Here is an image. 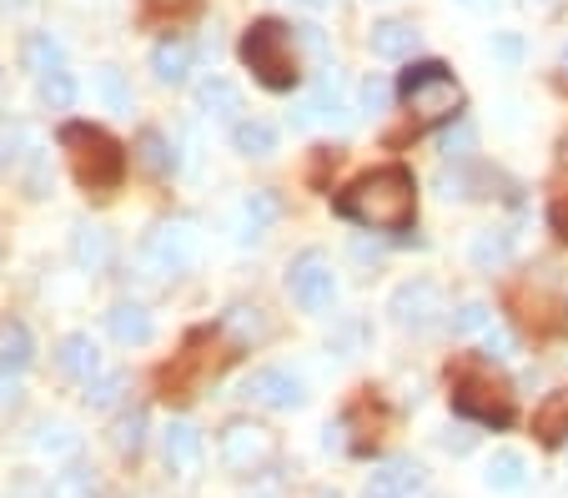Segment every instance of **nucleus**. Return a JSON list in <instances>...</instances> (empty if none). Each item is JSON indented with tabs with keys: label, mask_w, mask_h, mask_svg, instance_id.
I'll return each instance as SVG.
<instances>
[{
	"label": "nucleus",
	"mask_w": 568,
	"mask_h": 498,
	"mask_svg": "<svg viewBox=\"0 0 568 498\" xmlns=\"http://www.w3.org/2000/svg\"><path fill=\"white\" fill-rule=\"evenodd\" d=\"M468 6H494V0H468Z\"/></svg>",
	"instance_id": "obj_46"
},
{
	"label": "nucleus",
	"mask_w": 568,
	"mask_h": 498,
	"mask_svg": "<svg viewBox=\"0 0 568 498\" xmlns=\"http://www.w3.org/2000/svg\"><path fill=\"white\" fill-rule=\"evenodd\" d=\"M0 368L16 373V378L31 368V333H26V323H0Z\"/></svg>",
	"instance_id": "obj_23"
},
{
	"label": "nucleus",
	"mask_w": 568,
	"mask_h": 498,
	"mask_svg": "<svg viewBox=\"0 0 568 498\" xmlns=\"http://www.w3.org/2000/svg\"><path fill=\"white\" fill-rule=\"evenodd\" d=\"M277 217V202H272L267 192H257V196H247V206H242V217H236V242H257L262 237V227Z\"/></svg>",
	"instance_id": "obj_25"
},
{
	"label": "nucleus",
	"mask_w": 568,
	"mask_h": 498,
	"mask_svg": "<svg viewBox=\"0 0 568 498\" xmlns=\"http://www.w3.org/2000/svg\"><path fill=\"white\" fill-rule=\"evenodd\" d=\"M548 227H554L558 242H568V196H558V202L548 206Z\"/></svg>",
	"instance_id": "obj_41"
},
{
	"label": "nucleus",
	"mask_w": 568,
	"mask_h": 498,
	"mask_svg": "<svg viewBox=\"0 0 568 498\" xmlns=\"http://www.w3.org/2000/svg\"><path fill=\"white\" fill-rule=\"evenodd\" d=\"M232 146L242 156H272L277 152V131L267 121H236L232 126Z\"/></svg>",
	"instance_id": "obj_24"
},
{
	"label": "nucleus",
	"mask_w": 568,
	"mask_h": 498,
	"mask_svg": "<svg viewBox=\"0 0 568 498\" xmlns=\"http://www.w3.org/2000/svg\"><path fill=\"white\" fill-rule=\"evenodd\" d=\"M297 6H307V11H327L333 0H297Z\"/></svg>",
	"instance_id": "obj_43"
},
{
	"label": "nucleus",
	"mask_w": 568,
	"mask_h": 498,
	"mask_svg": "<svg viewBox=\"0 0 568 498\" xmlns=\"http://www.w3.org/2000/svg\"><path fill=\"white\" fill-rule=\"evenodd\" d=\"M468 146H473V126H468V121H463L458 131H448V136H443V156H468Z\"/></svg>",
	"instance_id": "obj_40"
},
{
	"label": "nucleus",
	"mask_w": 568,
	"mask_h": 498,
	"mask_svg": "<svg viewBox=\"0 0 568 498\" xmlns=\"http://www.w3.org/2000/svg\"><path fill=\"white\" fill-rule=\"evenodd\" d=\"M387 313H393L397 327H428L433 317L443 313V287L433 277H408V282H397L393 297H387Z\"/></svg>",
	"instance_id": "obj_9"
},
{
	"label": "nucleus",
	"mask_w": 568,
	"mask_h": 498,
	"mask_svg": "<svg viewBox=\"0 0 568 498\" xmlns=\"http://www.w3.org/2000/svg\"><path fill=\"white\" fill-rule=\"evenodd\" d=\"M222 333H232L236 347H252L267 337V317H262V307H247V303H236L222 313Z\"/></svg>",
	"instance_id": "obj_21"
},
{
	"label": "nucleus",
	"mask_w": 568,
	"mask_h": 498,
	"mask_svg": "<svg viewBox=\"0 0 568 498\" xmlns=\"http://www.w3.org/2000/svg\"><path fill=\"white\" fill-rule=\"evenodd\" d=\"M242 61L267 91H297L302 87V55H297V26L282 21H252L242 35Z\"/></svg>",
	"instance_id": "obj_3"
},
{
	"label": "nucleus",
	"mask_w": 568,
	"mask_h": 498,
	"mask_svg": "<svg viewBox=\"0 0 568 498\" xmlns=\"http://www.w3.org/2000/svg\"><path fill=\"white\" fill-rule=\"evenodd\" d=\"M367 45H373V55H383V61H403V55H413V45H418V31H413L408 21H377L373 31H367Z\"/></svg>",
	"instance_id": "obj_17"
},
{
	"label": "nucleus",
	"mask_w": 568,
	"mask_h": 498,
	"mask_svg": "<svg viewBox=\"0 0 568 498\" xmlns=\"http://www.w3.org/2000/svg\"><path fill=\"white\" fill-rule=\"evenodd\" d=\"M508 252H514L508 232H478V237H473V262H478V267H504Z\"/></svg>",
	"instance_id": "obj_30"
},
{
	"label": "nucleus",
	"mask_w": 568,
	"mask_h": 498,
	"mask_svg": "<svg viewBox=\"0 0 568 498\" xmlns=\"http://www.w3.org/2000/svg\"><path fill=\"white\" fill-rule=\"evenodd\" d=\"M146 262L161 272V277H176V272H186L196 262V227L182 217L172 222H156V227L146 232Z\"/></svg>",
	"instance_id": "obj_8"
},
{
	"label": "nucleus",
	"mask_w": 568,
	"mask_h": 498,
	"mask_svg": "<svg viewBox=\"0 0 568 498\" xmlns=\"http://www.w3.org/2000/svg\"><path fill=\"white\" fill-rule=\"evenodd\" d=\"M242 398H252L257 408H277V413H292V408H302V378L297 373H287V368H257V373H247L242 378Z\"/></svg>",
	"instance_id": "obj_10"
},
{
	"label": "nucleus",
	"mask_w": 568,
	"mask_h": 498,
	"mask_svg": "<svg viewBox=\"0 0 568 498\" xmlns=\"http://www.w3.org/2000/svg\"><path fill=\"white\" fill-rule=\"evenodd\" d=\"M483 484L494 488V494H518V488L528 484L524 454H514V448H498V454L488 458V468H483Z\"/></svg>",
	"instance_id": "obj_18"
},
{
	"label": "nucleus",
	"mask_w": 568,
	"mask_h": 498,
	"mask_svg": "<svg viewBox=\"0 0 568 498\" xmlns=\"http://www.w3.org/2000/svg\"><path fill=\"white\" fill-rule=\"evenodd\" d=\"M26 0H0V11H21Z\"/></svg>",
	"instance_id": "obj_44"
},
{
	"label": "nucleus",
	"mask_w": 568,
	"mask_h": 498,
	"mask_svg": "<svg viewBox=\"0 0 568 498\" xmlns=\"http://www.w3.org/2000/svg\"><path fill=\"white\" fill-rule=\"evenodd\" d=\"M161 448H166V468H176V474H196V464H202V434H196V423H186V418L166 423Z\"/></svg>",
	"instance_id": "obj_13"
},
{
	"label": "nucleus",
	"mask_w": 568,
	"mask_h": 498,
	"mask_svg": "<svg viewBox=\"0 0 568 498\" xmlns=\"http://www.w3.org/2000/svg\"><path fill=\"white\" fill-rule=\"evenodd\" d=\"M97 91L111 111H131V87H126V77H121L116 65H101L97 71Z\"/></svg>",
	"instance_id": "obj_31"
},
{
	"label": "nucleus",
	"mask_w": 568,
	"mask_h": 498,
	"mask_svg": "<svg viewBox=\"0 0 568 498\" xmlns=\"http://www.w3.org/2000/svg\"><path fill=\"white\" fill-rule=\"evenodd\" d=\"M51 498H97V474L87 464H71L51 478Z\"/></svg>",
	"instance_id": "obj_27"
},
{
	"label": "nucleus",
	"mask_w": 568,
	"mask_h": 498,
	"mask_svg": "<svg viewBox=\"0 0 568 498\" xmlns=\"http://www.w3.org/2000/svg\"><path fill=\"white\" fill-rule=\"evenodd\" d=\"M21 65H26V71H36V77L61 71V41H55L51 31H31L21 41Z\"/></svg>",
	"instance_id": "obj_22"
},
{
	"label": "nucleus",
	"mask_w": 568,
	"mask_h": 498,
	"mask_svg": "<svg viewBox=\"0 0 568 498\" xmlns=\"http://www.w3.org/2000/svg\"><path fill=\"white\" fill-rule=\"evenodd\" d=\"M11 403H21V378L0 368V408H11Z\"/></svg>",
	"instance_id": "obj_42"
},
{
	"label": "nucleus",
	"mask_w": 568,
	"mask_h": 498,
	"mask_svg": "<svg viewBox=\"0 0 568 498\" xmlns=\"http://www.w3.org/2000/svg\"><path fill=\"white\" fill-rule=\"evenodd\" d=\"M26 196H51V166H45V152H31L26 156Z\"/></svg>",
	"instance_id": "obj_33"
},
{
	"label": "nucleus",
	"mask_w": 568,
	"mask_h": 498,
	"mask_svg": "<svg viewBox=\"0 0 568 498\" xmlns=\"http://www.w3.org/2000/svg\"><path fill=\"white\" fill-rule=\"evenodd\" d=\"M397 96H403V106L418 121L458 116V106H463V91L443 61H413L408 71H403V81H397Z\"/></svg>",
	"instance_id": "obj_4"
},
{
	"label": "nucleus",
	"mask_w": 568,
	"mask_h": 498,
	"mask_svg": "<svg viewBox=\"0 0 568 498\" xmlns=\"http://www.w3.org/2000/svg\"><path fill=\"white\" fill-rule=\"evenodd\" d=\"M337 217L357 222L367 232H408L418 217V186L408 166H377L337 192Z\"/></svg>",
	"instance_id": "obj_1"
},
{
	"label": "nucleus",
	"mask_w": 568,
	"mask_h": 498,
	"mask_svg": "<svg viewBox=\"0 0 568 498\" xmlns=\"http://www.w3.org/2000/svg\"><path fill=\"white\" fill-rule=\"evenodd\" d=\"M483 353H488V358H514V333H508V327H498V323H488L483 327Z\"/></svg>",
	"instance_id": "obj_37"
},
{
	"label": "nucleus",
	"mask_w": 568,
	"mask_h": 498,
	"mask_svg": "<svg viewBox=\"0 0 568 498\" xmlns=\"http://www.w3.org/2000/svg\"><path fill=\"white\" fill-rule=\"evenodd\" d=\"M357 96H363V106H367V111H383L387 101H393V87H387L383 77H367V81H363V91H357Z\"/></svg>",
	"instance_id": "obj_39"
},
{
	"label": "nucleus",
	"mask_w": 568,
	"mask_h": 498,
	"mask_svg": "<svg viewBox=\"0 0 568 498\" xmlns=\"http://www.w3.org/2000/svg\"><path fill=\"white\" fill-rule=\"evenodd\" d=\"M61 146H65V156H71L75 182L87 186L91 196H111L121 186V176H126V152H121L116 136H106V131L91 126V121H65Z\"/></svg>",
	"instance_id": "obj_2"
},
{
	"label": "nucleus",
	"mask_w": 568,
	"mask_h": 498,
	"mask_svg": "<svg viewBox=\"0 0 568 498\" xmlns=\"http://www.w3.org/2000/svg\"><path fill=\"white\" fill-rule=\"evenodd\" d=\"M196 106H202L206 116H216V121H236V111H242V91H236L232 81L212 77V81L196 87Z\"/></svg>",
	"instance_id": "obj_20"
},
{
	"label": "nucleus",
	"mask_w": 568,
	"mask_h": 498,
	"mask_svg": "<svg viewBox=\"0 0 568 498\" xmlns=\"http://www.w3.org/2000/svg\"><path fill=\"white\" fill-rule=\"evenodd\" d=\"M423 488H428L423 468L413 464V458H393V464H383L373 478H367L363 498H418Z\"/></svg>",
	"instance_id": "obj_11"
},
{
	"label": "nucleus",
	"mask_w": 568,
	"mask_h": 498,
	"mask_svg": "<svg viewBox=\"0 0 568 498\" xmlns=\"http://www.w3.org/2000/svg\"><path fill=\"white\" fill-rule=\"evenodd\" d=\"M453 413L483 428H508L514 423V393L483 373H458L453 378Z\"/></svg>",
	"instance_id": "obj_6"
},
{
	"label": "nucleus",
	"mask_w": 568,
	"mask_h": 498,
	"mask_svg": "<svg viewBox=\"0 0 568 498\" xmlns=\"http://www.w3.org/2000/svg\"><path fill=\"white\" fill-rule=\"evenodd\" d=\"M55 368L75 383H97L101 378V347L91 343V333H65L55 343Z\"/></svg>",
	"instance_id": "obj_12"
},
{
	"label": "nucleus",
	"mask_w": 568,
	"mask_h": 498,
	"mask_svg": "<svg viewBox=\"0 0 568 498\" xmlns=\"http://www.w3.org/2000/svg\"><path fill=\"white\" fill-rule=\"evenodd\" d=\"M71 257L81 272H106L111 267V237L101 227H91V222H81V227L71 232Z\"/></svg>",
	"instance_id": "obj_15"
},
{
	"label": "nucleus",
	"mask_w": 568,
	"mask_h": 498,
	"mask_svg": "<svg viewBox=\"0 0 568 498\" xmlns=\"http://www.w3.org/2000/svg\"><path fill=\"white\" fill-rule=\"evenodd\" d=\"M36 91H41V106H51V111H71L75 106L71 71H51V77H41V81H36Z\"/></svg>",
	"instance_id": "obj_29"
},
{
	"label": "nucleus",
	"mask_w": 568,
	"mask_h": 498,
	"mask_svg": "<svg viewBox=\"0 0 568 498\" xmlns=\"http://www.w3.org/2000/svg\"><path fill=\"white\" fill-rule=\"evenodd\" d=\"M534 434L544 438L548 448H558L568 438V388H554L544 403L534 408Z\"/></svg>",
	"instance_id": "obj_16"
},
{
	"label": "nucleus",
	"mask_w": 568,
	"mask_h": 498,
	"mask_svg": "<svg viewBox=\"0 0 568 498\" xmlns=\"http://www.w3.org/2000/svg\"><path fill=\"white\" fill-rule=\"evenodd\" d=\"M106 327H111V337H116V343H126V347L151 343V333H156V323H151V313L141 303H116L106 313Z\"/></svg>",
	"instance_id": "obj_14"
},
{
	"label": "nucleus",
	"mask_w": 568,
	"mask_h": 498,
	"mask_svg": "<svg viewBox=\"0 0 568 498\" xmlns=\"http://www.w3.org/2000/svg\"><path fill=\"white\" fill-rule=\"evenodd\" d=\"M287 293L292 303L302 307V313H327L337 297V277H333V262H327V252L307 247L292 257L287 267Z\"/></svg>",
	"instance_id": "obj_7"
},
{
	"label": "nucleus",
	"mask_w": 568,
	"mask_h": 498,
	"mask_svg": "<svg viewBox=\"0 0 568 498\" xmlns=\"http://www.w3.org/2000/svg\"><path fill=\"white\" fill-rule=\"evenodd\" d=\"M21 146H26V131L0 116V172H11V166L21 162Z\"/></svg>",
	"instance_id": "obj_34"
},
{
	"label": "nucleus",
	"mask_w": 568,
	"mask_h": 498,
	"mask_svg": "<svg viewBox=\"0 0 568 498\" xmlns=\"http://www.w3.org/2000/svg\"><path fill=\"white\" fill-rule=\"evenodd\" d=\"M136 156H141V166H146V172H156V176H166L176 166V156H172V146H166V136H161V131H141V136H136Z\"/></svg>",
	"instance_id": "obj_28"
},
{
	"label": "nucleus",
	"mask_w": 568,
	"mask_h": 498,
	"mask_svg": "<svg viewBox=\"0 0 568 498\" xmlns=\"http://www.w3.org/2000/svg\"><path fill=\"white\" fill-rule=\"evenodd\" d=\"M216 458L232 478H257L277 464V438H272V428H262L252 418H232L216 438Z\"/></svg>",
	"instance_id": "obj_5"
},
{
	"label": "nucleus",
	"mask_w": 568,
	"mask_h": 498,
	"mask_svg": "<svg viewBox=\"0 0 568 498\" xmlns=\"http://www.w3.org/2000/svg\"><path fill=\"white\" fill-rule=\"evenodd\" d=\"M488 323H494V317H488V307H483L478 297L453 307V333H478V327H488Z\"/></svg>",
	"instance_id": "obj_35"
},
{
	"label": "nucleus",
	"mask_w": 568,
	"mask_h": 498,
	"mask_svg": "<svg viewBox=\"0 0 568 498\" xmlns=\"http://www.w3.org/2000/svg\"><path fill=\"white\" fill-rule=\"evenodd\" d=\"M312 498H343V494H337V488H317V494H312Z\"/></svg>",
	"instance_id": "obj_45"
},
{
	"label": "nucleus",
	"mask_w": 568,
	"mask_h": 498,
	"mask_svg": "<svg viewBox=\"0 0 568 498\" xmlns=\"http://www.w3.org/2000/svg\"><path fill=\"white\" fill-rule=\"evenodd\" d=\"M564 65H568V45H564Z\"/></svg>",
	"instance_id": "obj_47"
},
{
	"label": "nucleus",
	"mask_w": 568,
	"mask_h": 498,
	"mask_svg": "<svg viewBox=\"0 0 568 498\" xmlns=\"http://www.w3.org/2000/svg\"><path fill=\"white\" fill-rule=\"evenodd\" d=\"M36 444H41L45 454H71V448H75V434L65 428V423H45L41 434H36Z\"/></svg>",
	"instance_id": "obj_38"
},
{
	"label": "nucleus",
	"mask_w": 568,
	"mask_h": 498,
	"mask_svg": "<svg viewBox=\"0 0 568 498\" xmlns=\"http://www.w3.org/2000/svg\"><path fill=\"white\" fill-rule=\"evenodd\" d=\"M111 444H116V454L136 458L141 444H146V408H126L116 418V428H111Z\"/></svg>",
	"instance_id": "obj_26"
},
{
	"label": "nucleus",
	"mask_w": 568,
	"mask_h": 498,
	"mask_svg": "<svg viewBox=\"0 0 568 498\" xmlns=\"http://www.w3.org/2000/svg\"><path fill=\"white\" fill-rule=\"evenodd\" d=\"M151 71H156V81H166V87H182L186 71H192V45L176 41V35L156 41V51H151Z\"/></svg>",
	"instance_id": "obj_19"
},
{
	"label": "nucleus",
	"mask_w": 568,
	"mask_h": 498,
	"mask_svg": "<svg viewBox=\"0 0 568 498\" xmlns=\"http://www.w3.org/2000/svg\"><path fill=\"white\" fill-rule=\"evenodd\" d=\"M126 393V373H101L97 383H87V408H111Z\"/></svg>",
	"instance_id": "obj_32"
},
{
	"label": "nucleus",
	"mask_w": 568,
	"mask_h": 498,
	"mask_svg": "<svg viewBox=\"0 0 568 498\" xmlns=\"http://www.w3.org/2000/svg\"><path fill=\"white\" fill-rule=\"evenodd\" d=\"M0 498H51V484H45L41 474H16Z\"/></svg>",
	"instance_id": "obj_36"
}]
</instances>
